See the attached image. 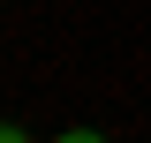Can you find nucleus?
I'll list each match as a JSON object with an SVG mask.
<instances>
[{"label": "nucleus", "mask_w": 151, "mask_h": 143, "mask_svg": "<svg viewBox=\"0 0 151 143\" xmlns=\"http://www.w3.org/2000/svg\"><path fill=\"white\" fill-rule=\"evenodd\" d=\"M0 143H23V136H15V128H0Z\"/></svg>", "instance_id": "nucleus-2"}, {"label": "nucleus", "mask_w": 151, "mask_h": 143, "mask_svg": "<svg viewBox=\"0 0 151 143\" xmlns=\"http://www.w3.org/2000/svg\"><path fill=\"white\" fill-rule=\"evenodd\" d=\"M53 143H106L98 128H68V136H53Z\"/></svg>", "instance_id": "nucleus-1"}]
</instances>
